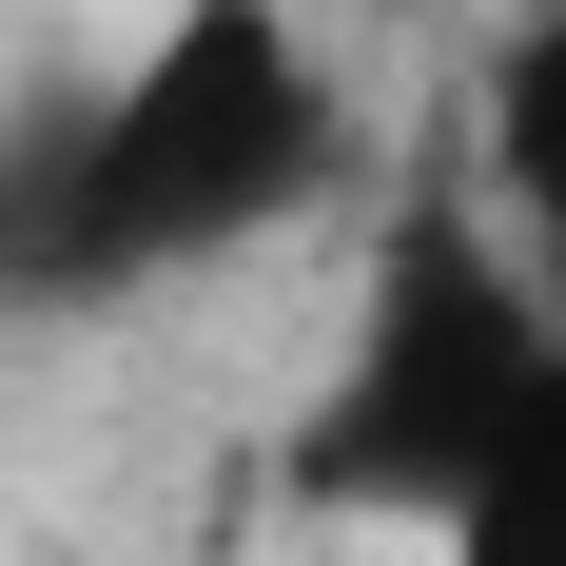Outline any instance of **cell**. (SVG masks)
<instances>
[{
  "instance_id": "6da1fadb",
  "label": "cell",
  "mask_w": 566,
  "mask_h": 566,
  "mask_svg": "<svg viewBox=\"0 0 566 566\" xmlns=\"http://www.w3.org/2000/svg\"><path fill=\"white\" fill-rule=\"evenodd\" d=\"M352 176V78L293 0H157L59 117L0 137V313H117L274 254Z\"/></svg>"
},
{
  "instance_id": "7a4b0ae2",
  "label": "cell",
  "mask_w": 566,
  "mask_h": 566,
  "mask_svg": "<svg viewBox=\"0 0 566 566\" xmlns=\"http://www.w3.org/2000/svg\"><path fill=\"white\" fill-rule=\"evenodd\" d=\"M547 352H566V293L509 254V216H489L469 157H450V176L391 216L371 293H352L333 391L293 410V509H333V527H430V509H450V469L527 410Z\"/></svg>"
},
{
  "instance_id": "3957f363",
  "label": "cell",
  "mask_w": 566,
  "mask_h": 566,
  "mask_svg": "<svg viewBox=\"0 0 566 566\" xmlns=\"http://www.w3.org/2000/svg\"><path fill=\"white\" fill-rule=\"evenodd\" d=\"M469 196L509 216V254L566 293V0H509L489 20V59H469Z\"/></svg>"
},
{
  "instance_id": "277c9868",
  "label": "cell",
  "mask_w": 566,
  "mask_h": 566,
  "mask_svg": "<svg viewBox=\"0 0 566 566\" xmlns=\"http://www.w3.org/2000/svg\"><path fill=\"white\" fill-rule=\"evenodd\" d=\"M430 566H566V352L527 371V410H509V430L450 469V509H430Z\"/></svg>"
}]
</instances>
